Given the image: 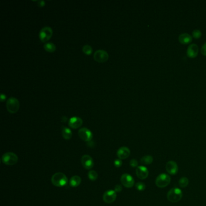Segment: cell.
<instances>
[{"mask_svg": "<svg viewBox=\"0 0 206 206\" xmlns=\"http://www.w3.org/2000/svg\"><path fill=\"white\" fill-rule=\"evenodd\" d=\"M52 183L56 187H64L68 183L67 176L62 172L55 173L52 177Z\"/></svg>", "mask_w": 206, "mask_h": 206, "instance_id": "cell-1", "label": "cell"}, {"mask_svg": "<svg viewBox=\"0 0 206 206\" xmlns=\"http://www.w3.org/2000/svg\"><path fill=\"white\" fill-rule=\"evenodd\" d=\"M183 197L181 190L177 187H173L169 190L167 194V198L171 203H177L180 201Z\"/></svg>", "mask_w": 206, "mask_h": 206, "instance_id": "cell-2", "label": "cell"}, {"mask_svg": "<svg viewBox=\"0 0 206 206\" xmlns=\"http://www.w3.org/2000/svg\"><path fill=\"white\" fill-rule=\"evenodd\" d=\"M2 162L7 166H13L17 163L18 157L17 155L14 152H6L4 154L1 158Z\"/></svg>", "mask_w": 206, "mask_h": 206, "instance_id": "cell-3", "label": "cell"}, {"mask_svg": "<svg viewBox=\"0 0 206 206\" xmlns=\"http://www.w3.org/2000/svg\"><path fill=\"white\" fill-rule=\"evenodd\" d=\"M171 181L170 177L166 173L160 174L155 180V185L159 188H165L168 186Z\"/></svg>", "mask_w": 206, "mask_h": 206, "instance_id": "cell-4", "label": "cell"}, {"mask_svg": "<svg viewBox=\"0 0 206 206\" xmlns=\"http://www.w3.org/2000/svg\"><path fill=\"white\" fill-rule=\"evenodd\" d=\"M6 107L7 111L10 113H16L19 109V102L18 100L14 97H10L7 101Z\"/></svg>", "mask_w": 206, "mask_h": 206, "instance_id": "cell-5", "label": "cell"}, {"mask_svg": "<svg viewBox=\"0 0 206 206\" xmlns=\"http://www.w3.org/2000/svg\"><path fill=\"white\" fill-rule=\"evenodd\" d=\"M53 35V30L51 27L46 26L43 27L39 32V37L42 42L48 41Z\"/></svg>", "mask_w": 206, "mask_h": 206, "instance_id": "cell-6", "label": "cell"}, {"mask_svg": "<svg viewBox=\"0 0 206 206\" xmlns=\"http://www.w3.org/2000/svg\"><path fill=\"white\" fill-rule=\"evenodd\" d=\"M78 135L80 139L86 142L92 140L93 138L92 132L87 128H82L80 129L78 131Z\"/></svg>", "mask_w": 206, "mask_h": 206, "instance_id": "cell-7", "label": "cell"}, {"mask_svg": "<svg viewBox=\"0 0 206 206\" xmlns=\"http://www.w3.org/2000/svg\"><path fill=\"white\" fill-rule=\"evenodd\" d=\"M109 58L108 53L103 50H98L94 54V59L99 63H103L108 60Z\"/></svg>", "mask_w": 206, "mask_h": 206, "instance_id": "cell-8", "label": "cell"}, {"mask_svg": "<svg viewBox=\"0 0 206 206\" xmlns=\"http://www.w3.org/2000/svg\"><path fill=\"white\" fill-rule=\"evenodd\" d=\"M120 181L122 185L126 188H131L135 184L134 179L128 173L123 174L120 178Z\"/></svg>", "mask_w": 206, "mask_h": 206, "instance_id": "cell-9", "label": "cell"}, {"mask_svg": "<svg viewBox=\"0 0 206 206\" xmlns=\"http://www.w3.org/2000/svg\"><path fill=\"white\" fill-rule=\"evenodd\" d=\"M117 198V193L113 190L106 191L103 195V200L105 203L111 204L115 201Z\"/></svg>", "mask_w": 206, "mask_h": 206, "instance_id": "cell-10", "label": "cell"}, {"mask_svg": "<svg viewBox=\"0 0 206 206\" xmlns=\"http://www.w3.org/2000/svg\"><path fill=\"white\" fill-rule=\"evenodd\" d=\"M81 163L83 167L87 170H90L93 168V160L89 155H84L82 157Z\"/></svg>", "mask_w": 206, "mask_h": 206, "instance_id": "cell-11", "label": "cell"}, {"mask_svg": "<svg viewBox=\"0 0 206 206\" xmlns=\"http://www.w3.org/2000/svg\"><path fill=\"white\" fill-rule=\"evenodd\" d=\"M136 175L140 180H145L148 177L149 170L144 166H140L136 168Z\"/></svg>", "mask_w": 206, "mask_h": 206, "instance_id": "cell-12", "label": "cell"}, {"mask_svg": "<svg viewBox=\"0 0 206 206\" xmlns=\"http://www.w3.org/2000/svg\"><path fill=\"white\" fill-rule=\"evenodd\" d=\"M166 170L169 174L173 175L178 173V167L177 163L172 160L169 161L166 165Z\"/></svg>", "mask_w": 206, "mask_h": 206, "instance_id": "cell-13", "label": "cell"}, {"mask_svg": "<svg viewBox=\"0 0 206 206\" xmlns=\"http://www.w3.org/2000/svg\"><path fill=\"white\" fill-rule=\"evenodd\" d=\"M131 154V151L127 147L123 146L119 148L117 152V155L120 160H124L130 157Z\"/></svg>", "mask_w": 206, "mask_h": 206, "instance_id": "cell-14", "label": "cell"}, {"mask_svg": "<svg viewBox=\"0 0 206 206\" xmlns=\"http://www.w3.org/2000/svg\"><path fill=\"white\" fill-rule=\"evenodd\" d=\"M198 51H199V49L197 45L193 44H190L187 50V57H190V58H195L196 56H198Z\"/></svg>", "mask_w": 206, "mask_h": 206, "instance_id": "cell-15", "label": "cell"}, {"mask_svg": "<svg viewBox=\"0 0 206 206\" xmlns=\"http://www.w3.org/2000/svg\"><path fill=\"white\" fill-rule=\"evenodd\" d=\"M83 124V120L82 119L78 117H72L68 122V125L73 129H77L82 126Z\"/></svg>", "mask_w": 206, "mask_h": 206, "instance_id": "cell-16", "label": "cell"}, {"mask_svg": "<svg viewBox=\"0 0 206 206\" xmlns=\"http://www.w3.org/2000/svg\"><path fill=\"white\" fill-rule=\"evenodd\" d=\"M179 42L184 45L190 44L192 41V37L188 33L181 34L178 37Z\"/></svg>", "mask_w": 206, "mask_h": 206, "instance_id": "cell-17", "label": "cell"}, {"mask_svg": "<svg viewBox=\"0 0 206 206\" xmlns=\"http://www.w3.org/2000/svg\"><path fill=\"white\" fill-rule=\"evenodd\" d=\"M61 131H62V137L64 139L70 140L72 137V135H73L72 131H71V130L69 129L68 128L62 126L61 127Z\"/></svg>", "mask_w": 206, "mask_h": 206, "instance_id": "cell-18", "label": "cell"}, {"mask_svg": "<svg viewBox=\"0 0 206 206\" xmlns=\"http://www.w3.org/2000/svg\"><path fill=\"white\" fill-rule=\"evenodd\" d=\"M81 181H82V180H81V178L79 176L75 175L70 178V181H69V184H70V186L71 187H78L80 185Z\"/></svg>", "mask_w": 206, "mask_h": 206, "instance_id": "cell-19", "label": "cell"}, {"mask_svg": "<svg viewBox=\"0 0 206 206\" xmlns=\"http://www.w3.org/2000/svg\"><path fill=\"white\" fill-rule=\"evenodd\" d=\"M44 49L49 53H53L56 50V46L52 42H47L44 45Z\"/></svg>", "mask_w": 206, "mask_h": 206, "instance_id": "cell-20", "label": "cell"}, {"mask_svg": "<svg viewBox=\"0 0 206 206\" xmlns=\"http://www.w3.org/2000/svg\"><path fill=\"white\" fill-rule=\"evenodd\" d=\"M153 160H154V159H153V157L152 156L145 155L141 158L140 162H141L142 164H143L144 165H150L152 163Z\"/></svg>", "mask_w": 206, "mask_h": 206, "instance_id": "cell-21", "label": "cell"}, {"mask_svg": "<svg viewBox=\"0 0 206 206\" xmlns=\"http://www.w3.org/2000/svg\"><path fill=\"white\" fill-rule=\"evenodd\" d=\"M189 180L187 177H182L178 181V185L181 188L187 187L189 185Z\"/></svg>", "mask_w": 206, "mask_h": 206, "instance_id": "cell-22", "label": "cell"}, {"mask_svg": "<svg viewBox=\"0 0 206 206\" xmlns=\"http://www.w3.org/2000/svg\"><path fill=\"white\" fill-rule=\"evenodd\" d=\"M88 177L89 178V179L91 181H95L97 179L98 177V174L94 170H91L88 172Z\"/></svg>", "mask_w": 206, "mask_h": 206, "instance_id": "cell-23", "label": "cell"}, {"mask_svg": "<svg viewBox=\"0 0 206 206\" xmlns=\"http://www.w3.org/2000/svg\"><path fill=\"white\" fill-rule=\"evenodd\" d=\"M82 51L83 52L87 55H90L92 52H93V49L92 47L89 45H85L83 47H82Z\"/></svg>", "mask_w": 206, "mask_h": 206, "instance_id": "cell-24", "label": "cell"}, {"mask_svg": "<svg viewBox=\"0 0 206 206\" xmlns=\"http://www.w3.org/2000/svg\"><path fill=\"white\" fill-rule=\"evenodd\" d=\"M135 187L139 191H143L146 189V185L142 182H138L135 184Z\"/></svg>", "mask_w": 206, "mask_h": 206, "instance_id": "cell-25", "label": "cell"}, {"mask_svg": "<svg viewBox=\"0 0 206 206\" xmlns=\"http://www.w3.org/2000/svg\"><path fill=\"white\" fill-rule=\"evenodd\" d=\"M201 35H202L201 32L198 29L194 30L192 32V36L195 39H199L201 37Z\"/></svg>", "mask_w": 206, "mask_h": 206, "instance_id": "cell-26", "label": "cell"}, {"mask_svg": "<svg viewBox=\"0 0 206 206\" xmlns=\"http://www.w3.org/2000/svg\"><path fill=\"white\" fill-rule=\"evenodd\" d=\"M138 165V163L137 160L135 159H132L130 162V165L132 168H137Z\"/></svg>", "mask_w": 206, "mask_h": 206, "instance_id": "cell-27", "label": "cell"}, {"mask_svg": "<svg viewBox=\"0 0 206 206\" xmlns=\"http://www.w3.org/2000/svg\"><path fill=\"white\" fill-rule=\"evenodd\" d=\"M114 166L116 167V168H120L122 166V160L120 159H117V160H114Z\"/></svg>", "mask_w": 206, "mask_h": 206, "instance_id": "cell-28", "label": "cell"}, {"mask_svg": "<svg viewBox=\"0 0 206 206\" xmlns=\"http://www.w3.org/2000/svg\"><path fill=\"white\" fill-rule=\"evenodd\" d=\"M116 193L117 192H120L122 190V187L120 185H117L114 187V190Z\"/></svg>", "mask_w": 206, "mask_h": 206, "instance_id": "cell-29", "label": "cell"}, {"mask_svg": "<svg viewBox=\"0 0 206 206\" xmlns=\"http://www.w3.org/2000/svg\"><path fill=\"white\" fill-rule=\"evenodd\" d=\"M201 53L203 55L206 56V42L202 46L201 49Z\"/></svg>", "mask_w": 206, "mask_h": 206, "instance_id": "cell-30", "label": "cell"}, {"mask_svg": "<svg viewBox=\"0 0 206 206\" xmlns=\"http://www.w3.org/2000/svg\"><path fill=\"white\" fill-rule=\"evenodd\" d=\"M37 6L40 7H44L45 6V1H42V0H40V1H37Z\"/></svg>", "mask_w": 206, "mask_h": 206, "instance_id": "cell-31", "label": "cell"}, {"mask_svg": "<svg viewBox=\"0 0 206 206\" xmlns=\"http://www.w3.org/2000/svg\"><path fill=\"white\" fill-rule=\"evenodd\" d=\"M0 99H1V101L3 102L6 99V95L5 94H1Z\"/></svg>", "mask_w": 206, "mask_h": 206, "instance_id": "cell-32", "label": "cell"}, {"mask_svg": "<svg viewBox=\"0 0 206 206\" xmlns=\"http://www.w3.org/2000/svg\"><path fill=\"white\" fill-rule=\"evenodd\" d=\"M67 120H68V119H67V117L66 116H63L61 118V120L63 122H66L67 121Z\"/></svg>", "mask_w": 206, "mask_h": 206, "instance_id": "cell-33", "label": "cell"}]
</instances>
